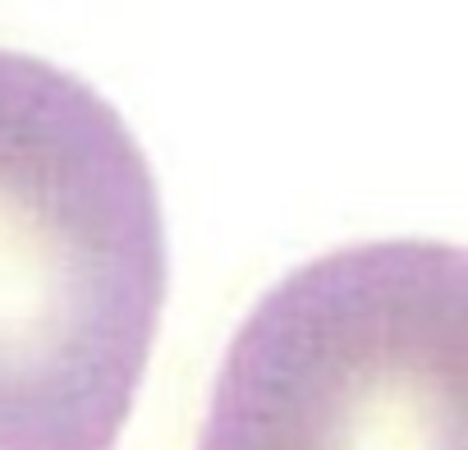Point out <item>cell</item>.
<instances>
[{
	"mask_svg": "<svg viewBox=\"0 0 468 450\" xmlns=\"http://www.w3.org/2000/svg\"><path fill=\"white\" fill-rule=\"evenodd\" d=\"M165 285L161 188L124 115L0 47V450H115Z\"/></svg>",
	"mask_w": 468,
	"mask_h": 450,
	"instance_id": "6da1fadb",
	"label": "cell"
},
{
	"mask_svg": "<svg viewBox=\"0 0 468 450\" xmlns=\"http://www.w3.org/2000/svg\"><path fill=\"white\" fill-rule=\"evenodd\" d=\"M197 450H468V258L349 244L276 281L234 331Z\"/></svg>",
	"mask_w": 468,
	"mask_h": 450,
	"instance_id": "7a4b0ae2",
	"label": "cell"
}]
</instances>
